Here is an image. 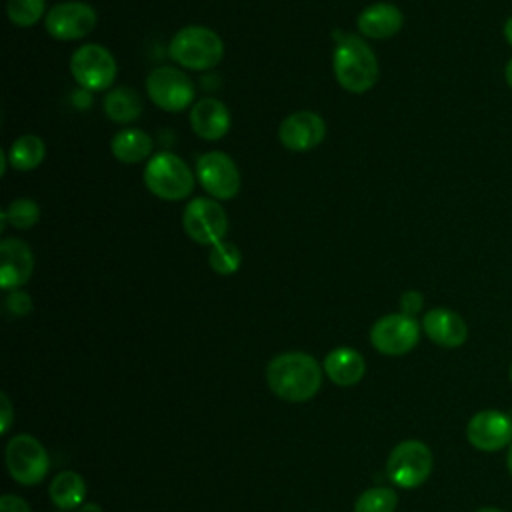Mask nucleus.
I'll return each mask as SVG.
<instances>
[{
  "label": "nucleus",
  "instance_id": "f257e3e1",
  "mask_svg": "<svg viewBox=\"0 0 512 512\" xmlns=\"http://www.w3.org/2000/svg\"><path fill=\"white\" fill-rule=\"evenodd\" d=\"M270 390L288 402H306L322 386L320 364L304 352H284L274 356L266 368Z\"/></svg>",
  "mask_w": 512,
  "mask_h": 512
},
{
  "label": "nucleus",
  "instance_id": "f03ea898",
  "mask_svg": "<svg viewBox=\"0 0 512 512\" xmlns=\"http://www.w3.org/2000/svg\"><path fill=\"white\" fill-rule=\"evenodd\" d=\"M338 84L352 94L368 92L378 80V60L372 48L354 34H342L332 54Z\"/></svg>",
  "mask_w": 512,
  "mask_h": 512
},
{
  "label": "nucleus",
  "instance_id": "7ed1b4c3",
  "mask_svg": "<svg viewBox=\"0 0 512 512\" xmlns=\"http://www.w3.org/2000/svg\"><path fill=\"white\" fill-rule=\"evenodd\" d=\"M168 54L184 68L208 70L222 60L224 42L206 26H184L172 36Z\"/></svg>",
  "mask_w": 512,
  "mask_h": 512
},
{
  "label": "nucleus",
  "instance_id": "20e7f679",
  "mask_svg": "<svg viewBox=\"0 0 512 512\" xmlns=\"http://www.w3.org/2000/svg\"><path fill=\"white\" fill-rule=\"evenodd\" d=\"M146 188L160 200H184L194 188L190 166L176 154L160 152L152 156L144 168Z\"/></svg>",
  "mask_w": 512,
  "mask_h": 512
},
{
  "label": "nucleus",
  "instance_id": "39448f33",
  "mask_svg": "<svg viewBox=\"0 0 512 512\" xmlns=\"http://www.w3.org/2000/svg\"><path fill=\"white\" fill-rule=\"evenodd\" d=\"M434 458L430 448L420 440L396 444L386 462L388 478L400 488H418L432 474Z\"/></svg>",
  "mask_w": 512,
  "mask_h": 512
},
{
  "label": "nucleus",
  "instance_id": "423d86ee",
  "mask_svg": "<svg viewBox=\"0 0 512 512\" xmlns=\"http://www.w3.org/2000/svg\"><path fill=\"white\" fill-rule=\"evenodd\" d=\"M6 466L18 484L32 486L44 480L50 468V458L34 436L16 434L6 446Z\"/></svg>",
  "mask_w": 512,
  "mask_h": 512
},
{
  "label": "nucleus",
  "instance_id": "0eeeda50",
  "mask_svg": "<svg viewBox=\"0 0 512 512\" xmlns=\"http://www.w3.org/2000/svg\"><path fill=\"white\" fill-rule=\"evenodd\" d=\"M70 72L84 90H106L116 78V60L108 48L100 44H84L74 50Z\"/></svg>",
  "mask_w": 512,
  "mask_h": 512
},
{
  "label": "nucleus",
  "instance_id": "6e6552de",
  "mask_svg": "<svg viewBox=\"0 0 512 512\" xmlns=\"http://www.w3.org/2000/svg\"><path fill=\"white\" fill-rule=\"evenodd\" d=\"M182 226L194 242L214 246L216 242L224 240L228 232V216L220 202L208 198H194L184 208Z\"/></svg>",
  "mask_w": 512,
  "mask_h": 512
},
{
  "label": "nucleus",
  "instance_id": "1a4fd4ad",
  "mask_svg": "<svg viewBox=\"0 0 512 512\" xmlns=\"http://www.w3.org/2000/svg\"><path fill=\"white\" fill-rule=\"evenodd\" d=\"M146 92L150 100L166 112H182L194 100L192 80L172 66L154 68L146 78Z\"/></svg>",
  "mask_w": 512,
  "mask_h": 512
},
{
  "label": "nucleus",
  "instance_id": "9d476101",
  "mask_svg": "<svg viewBox=\"0 0 512 512\" xmlns=\"http://www.w3.org/2000/svg\"><path fill=\"white\" fill-rule=\"evenodd\" d=\"M420 340V326L414 316L386 314L370 328L372 346L386 356L408 354Z\"/></svg>",
  "mask_w": 512,
  "mask_h": 512
},
{
  "label": "nucleus",
  "instance_id": "9b49d317",
  "mask_svg": "<svg viewBox=\"0 0 512 512\" xmlns=\"http://www.w3.org/2000/svg\"><path fill=\"white\" fill-rule=\"evenodd\" d=\"M196 178L202 188L216 200H232L240 190L238 166L228 154L220 150L198 156Z\"/></svg>",
  "mask_w": 512,
  "mask_h": 512
},
{
  "label": "nucleus",
  "instance_id": "f8f14e48",
  "mask_svg": "<svg viewBox=\"0 0 512 512\" xmlns=\"http://www.w3.org/2000/svg\"><path fill=\"white\" fill-rule=\"evenodd\" d=\"M96 10L86 2H60L44 18L46 32L56 40H78L96 28Z\"/></svg>",
  "mask_w": 512,
  "mask_h": 512
},
{
  "label": "nucleus",
  "instance_id": "ddd939ff",
  "mask_svg": "<svg viewBox=\"0 0 512 512\" xmlns=\"http://www.w3.org/2000/svg\"><path fill=\"white\" fill-rule=\"evenodd\" d=\"M466 438L480 452H498L512 444V416L500 410H480L468 420Z\"/></svg>",
  "mask_w": 512,
  "mask_h": 512
},
{
  "label": "nucleus",
  "instance_id": "4468645a",
  "mask_svg": "<svg viewBox=\"0 0 512 512\" xmlns=\"http://www.w3.org/2000/svg\"><path fill=\"white\" fill-rule=\"evenodd\" d=\"M278 136L284 148L290 152H308L324 140L326 124L320 114L312 110H300L282 120Z\"/></svg>",
  "mask_w": 512,
  "mask_h": 512
},
{
  "label": "nucleus",
  "instance_id": "2eb2a0df",
  "mask_svg": "<svg viewBox=\"0 0 512 512\" xmlns=\"http://www.w3.org/2000/svg\"><path fill=\"white\" fill-rule=\"evenodd\" d=\"M34 270V254L20 238H4L0 242V286L16 290L28 282Z\"/></svg>",
  "mask_w": 512,
  "mask_h": 512
},
{
  "label": "nucleus",
  "instance_id": "dca6fc26",
  "mask_svg": "<svg viewBox=\"0 0 512 512\" xmlns=\"http://www.w3.org/2000/svg\"><path fill=\"white\" fill-rule=\"evenodd\" d=\"M426 336L442 348H458L468 340V326L464 318L450 308H432L422 318Z\"/></svg>",
  "mask_w": 512,
  "mask_h": 512
},
{
  "label": "nucleus",
  "instance_id": "f3484780",
  "mask_svg": "<svg viewBox=\"0 0 512 512\" xmlns=\"http://www.w3.org/2000/svg\"><path fill=\"white\" fill-rule=\"evenodd\" d=\"M358 30L362 36L372 40H384L400 32L404 24V16L396 4L390 2H376L366 6L358 14Z\"/></svg>",
  "mask_w": 512,
  "mask_h": 512
},
{
  "label": "nucleus",
  "instance_id": "a211bd4d",
  "mask_svg": "<svg viewBox=\"0 0 512 512\" xmlns=\"http://www.w3.org/2000/svg\"><path fill=\"white\" fill-rule=\"evenodd\" d=\"M190 126L202 140H220L230 130V112L216 98H202L190 110Z\"/></svg>",
  "mask_w": 512,
  "mask_h": 512
},
{
  "label": "nucleus",
  "instance_id": "6ab92c4d",
  "mask_svg": "<svg viewBox=\"0 0 512 512\" xmlns=\"http://www.w3.org/2000/svg\"><path fill=\"white\" fill-rule=\"evenodd\" d=\"M324 370L328 378L338 386H354L366 372V362L354 348H334L324 358Z\"/></svg>",
  "mask_w": 512,
  "mask_h": 512
},
{
  "label": "nucleus",
  "instance_id": "aec40b11",
  "mask_svg": "<svg viewBox=\"0 0 512 512\" xmlns=\"http://www.w3.org/2000/svg\"><path fill=\"white\" fill-rule=\"evenodd\" d=\"M110 150L116 160L124 164H136L150 156L152 138L140 128H124L112 138Z\"/></svg>",
  "mask_w": 512,
  "mask_h": 512
},
{
  "label": "nucleus",
  "instance_id": "412c9836",
  "mask_svg": "<svg viewBox=\"0 0 512 512\" xmlns=\"http://www.w3.org/2000/svg\"><path fill=\"white\" fill-rule=\"evenodd\" d=\"M104 112L112 122L130 124L142 114V100L134 88L118 86L104 98Z\"/></svg>",
  "mask_w": 512,
  "mask_h": 512
},
{
  "label": "nucleus",
  "instance_id": "4be33fe9",
  "mask_svg": "<svg viewBox=\"0 0 512 512\" xmlns=\"http://www.w3.org/2000/svg\"><path fill=\"white\" fill-rule=\"evenodd\" d=\"M50 500L60 508V510H74L82 506V500L86 496V484L84 478L78 472L64 470L60 472L48 488Z\"/></svg>",
  "mask_w": 512,
  "mask_h": 512
},
{
  "label": "nucleus",
  "instance_id": "5701e85b",
  "mask_svg": "<svg viewBox=\"0 0 512 512\" xmlns=\"http://www.w3.org/2000/svg\"><path fill=\"white\" fill-rule=\"evenodd\" d=\"M46 156V146L36 134H22L16 138L8 150L10 164L20 172H30L42 164Z\"/></svg>",
  "mask_w": 512,
  "mask_h": 512
},
{
  "label": "nucleus",
  "instance_id": "b1692460",
  "mask_svg": "<svg viewBox=\"0 0 512 512\" xmlns=\"http://www.w3.org/2000/svg\"><path fill=\"white\" fill-rule=\"evenodd\" d=\"M240 262H242V254H240V248L230 242V240H220L216 242L210 252H208V264L210 268L216 272V274H222V276H228V274H234L238 268H240Z\"/></svg>",
  "mask_w": 512,
  "mask_h": 512
},
{
  "label": "nucleus",
  "instance_id": "393cba45",
  "mask_svg": "<svg viewBox=\"0 0 512 512\" xmlns=\"http://www.w3.org/2000/svg\"><path fill=\"white\" fill-rule=\"evenodd\" d=\"M398 506V496L392 488L386 486H376L364 490L356 504L354 512H394Z\"/></svg>",
  "mask_w": 512,
  "mask_h": 512
},
{
  "label": "nucleus",
  "instance_id": "a878e982",
  "mask_svg": "<svg viewBox=\"0 0 512 512\" xmlns=\"http://www.w3.org/2000/svg\"><path fill=\"white\" fill-rule=\"evenodd\" d=\"M46 8V0H8L6 14L12 24L20 28L34 26Z\"/></svg>",
  "mask_w": 512,
  "mask_h": 512
},
{
  "label": "nucleus",
  "instance_id": "bb28decb",
  "mask_svg": "<svg viewBox=\"0 0 512 512\" xmlns=\"http://www.w3.org/2000/svg\"><path fill=\"white\" fill-rule=\"evenodd\" d=\"M4 212H6L8 224L20 230L32 228L40 218V208L32 198H16L8 204Z\"/></svg>",
  "mask_w": 512,
  "mask_h": 512
},
{
  "label": "nucleus",
  "instance_id": "cd10ccee",
  "mask_svg": "<svg viewBox=\"0 0 512 512\" xmlns=\"http://www.w3.org/2000/svg\"><path fill=\"white\" fill-rule=\"evenodd\" d=\"M6 310L14 316H26L30 310H32V300L26 292H20V290H14L6 296Z\"/></svg>",
  "mask_w": 512,
  "mask_h": 512
},
{
  "label": "nucleus",
  "instance_id": "c85d7f7f",
  "mask_svg": "<svg viewBox=\"0 0 512 512\" xmlns=\"http://www.w3.org/2000/svg\"><path fill=\"white\" fill-rule=\"evenodd\" d=\"M424 306V296L418 290H408L400 296V310L406 316H414L422 310Z\"/></svg>",
  "mask_w": 512,
  "mask_h": 512
},
{
  "label": "nucleus",
  "instance_id": "c756f323",
  "mask_svg": "<svg viewBox=\"0 0 512 512\" xmlns=\"http://www.w3.org/2000/svg\"><path fill=\"white\" fill-rule=\"evenodd\" d=\"M0 512H32V510L22 498L14 494H4L0 498Z\"/></svg>",
  "mask_w": 512,
  "mask_h": 512
},
{
  "label": "nucleus",
  "instance_id": "7c9ffc66",
  "mask_svg": "<svg viewBox=\"0 0 512 512\" xmlns=\"http://www.w3.org/2000/svg\"><path fill=\"white\" fill-rule=\"evenodd\" d=\"M12 424V404L6 394H0V434H6Z\"/></svg>",
  "mask_w": 512,
  "mask_h": 512
},
{
  "label": "nucleus",
  "instance_id": "2f4dec72",
  "mask_svg": "<svg viewBox=\"0 0 512 512\" xmlns=\"http://www.w3.org/2000/svg\"><path fill=\"white\" fill-rule=\"evenodd\" d=\"M502 34L506 38V42L512 46V16L504 22V28H502Z\"/></svg>",
  "mask_w": 512,
  "mask_h": 512
},
{
  "label": "nucleus",
  "instance_id": "473e14b6",
  "mask_svg": "<svg viewBox=\"0 0 512 512\" xmlns=\"http://www.w3.org/2000/svg\"><path fill=\"white\" fill-rule=\"evenodd\" d=\"M504 80H506V84L512 88V58L506 62V66H504Z\"/></svg>",
  "mask_w": 512,
  "mask_h": 512
},
{
  "label": "nucleus",
  "instance_id": "72a5a7b5",
  "mask_svg": "<svg viewBox=\"0 0 512 512\" xmlns=\"http://www.w3.org/2000/svg\"><path fill=\"white\" fill-rule=\"evenodd\" d=\"M78 512H102V508H100L98 504L88 502V504H82V506L78 508Z\"/></svg>",
  "mask_w": 512,
  "mask_h": 512
},
{
  "label": "nucleus",
  "instance_id": "f704fd0d",
  "mask_svg": "<svg viewBox=\"0 0 512 512\" xmlns=\"http://www.w3.org/2000/svg\"><path fill=\"white\" fill-rule=\"evenodd\" d=\"M506 466H508V472H510V476H512V444H510L508 454H506Z\"/></svg>",
  "mask_w": 512,
  "mask_h": 512
},
{
  "label": "nucleus",
  "instance_id": "c9c22d12",
  "mask_svg": "<svg viewBox=\"0 0 512 512\" xmlns=\"http://www.w3.org/2000/svg\"><path fill=\"white\" fill-rule=\"evenodd\" d=\"M476 512H504L500 508H494V506H484V508H478Z\"/></svg>",
  "mask_w": 512,
  "mask_h": 512
},
{
  "label": "nucleus",
  "instance_id": "e433bc0d",
  "mask_svg": "<svg viewBox=\"0 0 512 512\" xmlns=\"http://www.w3.org/2000/svg\"><path fill=\"white\" fill-rule=\"evenodd\" d=\"M508 378H510V382H512V364H510V368H508Z\"/></svg>",
  "mask_w": 512,
  "mask_h": 512
}]
</instances>
